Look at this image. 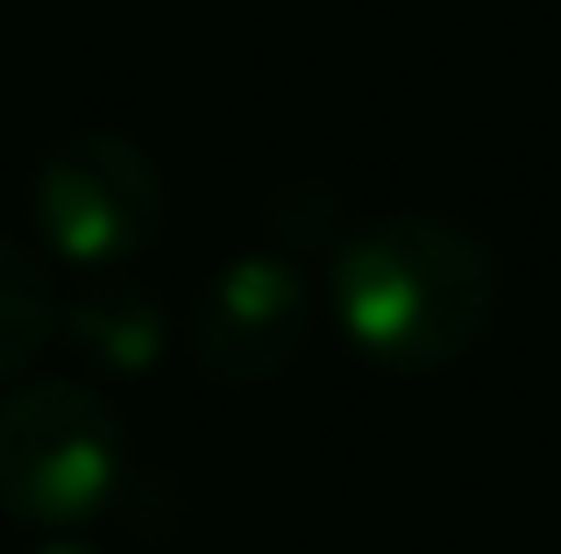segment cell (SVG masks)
Returning a JSON list of instances; mask_svg holds the SVG:
<instances>
[{
    "label": "cell",
    "instance_id": "1",
    "mask_svg": "<svg viewBox=\"0 0 561 554\" xmlns=\"http://www.w3.org/2000/svg\"><path fill=\"white\" fill-rule=\"evenodd\" d=\"M497 256L448 213H383L334 242L328 313L363 362L398 377L448 370L497 320Z\"/></svg>",
    "mask_w": 561,
    "mask_h": 554
},
{
    "label": "cell",
    "instance_id": "2",
    "mask_svg": "<svg viewBox=\"0 0 561 554\" xmlns=\"http://www.w3.org/2000/svg\"><path fill=\"white\" fill-rule=\"evenodd\" d=\"M128 434L93 384L43 377L0 399V512L43 533L100 519L122 490Z\"/></svg>",
    "mask_w": 561,
    "mask_h": 554
},
{
    "label": "cell",
    "instance_id": "3",
    "mask_svg": "<svg viewBox=\"0 0 561 554\" xmlns=\"http://www.w3.org/2000/svg\"><path fill=\"white\" fill-rule=\"evenodd\" d=\"M28 213L65 270H122L164 228V171L142 142L114 128H79L43 150L28 178Z\"/></svg>",
    "mask_w": 561,
    "mask_h": 554
},
{
    "label": "cell",
    "instance_id": "4",
    "mask_svg": "<svg viewBox=\"0 0 561 554\" xmlns=\"http://www.w3.org/2000/svg\"><path fill=\"white\" fill-rule=\"evenodd\" d=\"M313 334V277L285 250H249L199 291L192 305V356L220 384H263L291 370Z\"/></svg>",
    "mask_w": 561,
    "mask_h": 554
},
{
    "label": "cell",
    "instance_id": "5",
    "mask_svg": "<svg viewBox=\"0 0 561 554\" xmlns=\"http://www.w3.org/2000/svg\"><path fill=\"white\" fill-rule=\"evenodd\" d=\"M57 334L107 377H142L171 342L164 299L136 270H85L71 299H57Z\"/></svg>",
    "mask_w": 561,
    "mask_h": 554
},
{
    "label": "cell",
    "instance_id": "6",
    "mask_svg": "<svg viewBox=\"0 0 561 554\" xmlns=\"http://www.w3.org/2000/svg\"><path fill=\"white\" fill-rule=\"evenodd\" d=\"M57 334V285L22 242L0 235V384L28 370L43 356V342Z\"/></svg>",
    "mask_w": 561,
    "mask_h": 554
},
{
    "label": "cell",
    "instance_id": "7",
    "mask_svg": "<svg viewBox=\"0 0 561 554\" xmlns=\"http://www.w3.org/2000/svg\"><path fill=\"white\" fill-rule=\"evenodd\" d=\"M36 554H93V547H85V541H43Z\"/></svg>",
    "mask_w": 561,
    "mask_h": 554
}]
</instances>
